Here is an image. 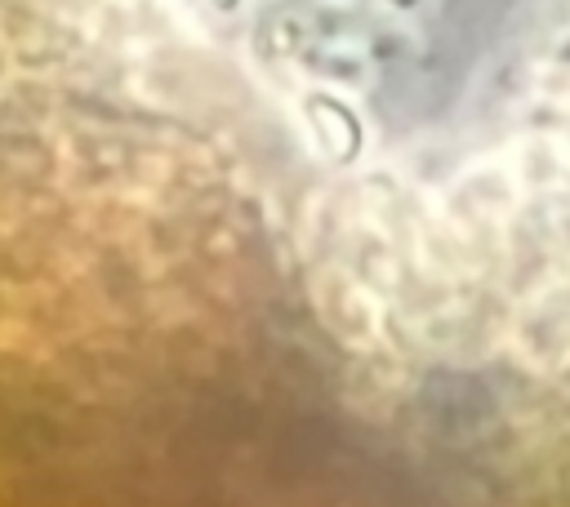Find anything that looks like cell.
Here are the masks:
<instances>
[{"label": "cell", "instance_id": "cell-1", "mask_svg": "<svg viewBox=\"0 0 570 507\" xmlns=\"http://www.w3.org/2000/svg\"><path fill=\"white\" fill-rule=\"evenodd\" d=\"M303 111H307V125L325 151V160L334 165H352L361 156V142H365V129L356 120V111L330 93H307L303 98Z\"/></svg>", "mask_w": 570, "mask_h": 507}, {"label": "cell", "instance_id": "cell-3", "mask_svg": "<svg viewBox=\"0 0 570 507\" xmlns=\"http://www.w3.org/2000/svg\"><path fill=\"white\" fill-rule=\"evenodd\" d=\"M387 4H396V9H410V4H419V0H387Z\"/></svg>", "mask_w": 570, "mask_h": 507}, {"label": "cell", "instance_id": "cell-2", "mask_svg": "<svg viewBox=\"0 0 570 507\" xmlns=\"http://www.w3.org/2000/svg\"><path fill=\"white\" fill-rule=\"evenodd\" d=\"M214 4H218V9H236L240 0H214Z\"/></svg>", "mask_w": 570, "mask_h": 507}]
</instances>
